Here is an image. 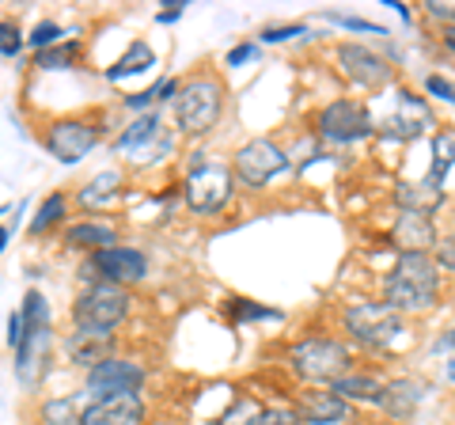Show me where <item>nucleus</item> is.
<instances>
[{
    "instance_id": "cd10ccee",
    "label": "nucleus",
    "mask_w": 455,
    "mask_h": 425,
    "mask_svg": "<svg viewBox=\"0 0 455 425\" xmlns=\"http://www.w3.org/2000/svg\"><path fill=\"white\" fill-rule=\"evenodd\" d=\"M61 217H65V197H61V194H50L46 202H42V209H38V217H35V224H31V232L50 229V224H57Z\"/></svg>"
},
{
    "instance_id": "20e7f679",
    "label": "nucleus",
    "mask_w": 455,
    "mask_h": 425,
    "mask_svg": "<svg viewBox=\"0 0 455 425\" xmlns=\"http://www.w3.org/2000/svg\"><path fill=\"white\" fill-rule=\"evenodd\" d=\"M175 115L182 133H205L220 118V84L212 76H197L175 99Z\"/></svg>"
},
{
    "instance_id": "a19ab883",
    "label": "nucleus",
    "mask_w": 455,
    "mask_h": 425,
    "mask_svg": "<svg viewBox=\"0 0 455 425\" xmlns=\"http://www.w3.org/2000/svg\"><path fill=\"white\" fill-rule=\"evenodd\" d=\"M444 46L455 53V27H444Z\"/></svg>"
},
{
    "instance_id": "9b49d317",
    "label": "nucleus",
    "mask_w": 455,
    "mask_h": 425,
    "mask_svg": "<svg viewBox=\"0 0 455 425\" xmlns=\"http://www.w3.org/2000/svg\"><path fill=\"white\" fill-rule=\"evenodd\" d=\"M95 140H99V133L88 122H53L46 133V148L61 164H76L95 148Z\"/></svg>"
},
{
    "instance_id": "5701e85b",
    "label": "nucleus",
    "mask_w": 455,
    "mask_h": 425,
    "mask_svg": "<svg viewBox=\"0 0 455 425\" xmlns=\"http://www.w3.org/2000/svg\"><path fill=\"white\" fill-rule=\"evenodd\" d=\"M68 244L76 247H95V251H107L114 247V239H118V232L114 229H103V224H76V229H68Z\"/></svg>"
},
{
    "instance_id": "1a4fd4ad",
    "label": "nucleus",
    "mask_w": 455,
    "mask_h": 425,
    "mask_svg": "<svg viewBox=\"0 0 455 425\" xmlns=\"http://www.w3.org/2000/svg\"><path fill=\"white\" fill-rule=\"evenodd\" d=\"M145 384V368L130 361H103L88 373V391L103 395V399H118V395H137Z\"/></svg>"
},
{
    "instance_id": "4c0bfd02",
    "label": "nucleus",
    "mask_w": 455,
    "mask_h": 425,
    "mask_svg": "<svg viewBox=\"0 0 455 425\" xmlns=\"http://www.w3.org/2000/svg\"><path fill=\"white\" fill-rule=\"evenodd\" d=\"M254 53H259V46H254V42H243V46H235L228 53V65H243L247 58H254Z\"/></svg>"
},
{
    "instance_id": "4468645a",
    "label": "nucleus",
    "mask_w": 455,
    "mask_h": 425,
    "mask_svg": "<svg viewBox=\"0 0 455 425\" xmlns=\"http://www.w3.org/2000/svg\"><path fill=\"white\" fill-rule=\"evenodd\" d=\"M140 421H145V403L137 395L99 399L84 410V425H140Z\"/></svg>"
},
{
    "instance_id": "f8f14e48",
    "label": "nucleus",
    "mask_w": 455,
    "mask_h": 425,
    "mask_svg": "<svg viewBox=\"0 0 455 425\" xmlns=\"http://www.w3.org/2000/svg\"><path fill=\"white\" fill-rule=\"evenodd\" d=\"M429 125H433L429 107H425L418 95L398 92V107H395V115H387V118L379 122V133H383V137H395V140H414L418 133L429 130Z\"/></svg>"
},
{
    "instance_id": "c756f323",
    "label": "nucleus",
    "mask_w": 455,
    "mask_h": 425,
    "mask_svg": "<svg viewBox=\"0 0 455 425\" xmlns=\"http://www.w3.org/2000/svg\"><path fill=\"white\" fill-rule=\"evenodd\" d=\"M73 53H76V46H57V50H42L38 53V68H65L68 61H73Z\"/></svg>"
},
{
    "instance_id": "c85d7f7f",
    "label": "nucleus",
    "mask_w": 455,
    "mask_h": 425,
    "mask_svg": "<svg viewBox=\"0 0 455 425\" xmlns=\"http://www.w3.org/2000/svg\"><path fill=\"white\" fill-rule=\"evenodd\" d=\"M304 418L296 414V410H289V406H274V410H259L247 425H300Z\"/></svg>"
},
{
    "instance_id": "473e14b6",
    "label": "nucleus",
    "mask_w": 455,
    "mask_h": 425,
    "mask_svg": "<svg viewBox=\"0 0 455 425\" xmlns=\"http://www.w3.org/2000/svg\"><path fill=\"white\" fill-rule=\"evenodd\" d=\"M57 35H61V27H57V23H38V27H35V35H31V46L46 50L50 42H57Z\"/></svg>"
},
{
    "instance_id": "393cba45",
    "label": "nucleus",
    "mask_w": 455,
    "mask_h": 425,
    "mask_svg": "<svg viewBox=\"0 0 455 425\" xmlns=\"http://www.w3.org/2000/svg\"><path fill=\"white\" fill-rule=\"evenodd\" d=\"M433 156H436V160H433V182H436V187H440V182H444V175H448V167L455 164V133H440L436 140H433Z\"/></svg>"
},
{
    "instance_id": "58836bf2",
    "label": "nucleus",
    "mask_w": 455,
    "mask_h": 425,
    "mask_svg": "<svg viewBox=\"0 0 455 425\" xmlns=\"http://www.w3.org/2000/svg\"><path fill=\"white\" fill-rule=\"evenodd\" d=\"M436 254H440V266H448V270H455V239H440Z\"/></svg>"
},
{
    "instance_id": "72a5a7b5",
    "label": "nucleus",
    "mask_w": 455,
    "mask_h": 425,
    "mask_svg": "<svg viewBox=\"0 0 455 425\" xmlns=\"http://www.w3.org/2000/svg\"><path fill=\"white\" fill-rule=\"evenodd\" d=\"M425 88H429L436 99H444V103H455V88L444 76H429V80H425Z\"/></svg>"
},
{
    "instance_id": "dca6fc26",
    "label": "nucleus",
    "mask_w": 455,
    "mask_h": 425,
    "mask_svg": "<svg viewBox=\"0 0 455 425\" xmlns=\"http://www.w3.org/2000/svg\"><path fill=\"white\" fill-rule=\"evenodd\" d=\"M395 202L403 212H421V217H429L433 209H440V202H444V190L436 187L433 179L425 182H398L395 187Z\"/></svg>"
},
{
    "instance_id": "423d86ee",
    "label": "nucleus",
    "mask_w": 455,
    "mask_h": 425,
    "mask_svg": "<svg viewBox=\"0 0 455 425\" xmlns=\"http://www.w3.org/2000/svg\"><path fill=\"white\" fill-rule=\"evenodd\" d=\"M341 319H346V331L357 338L361 346H387L391 338L403 331L398 311L391 304H349Z\"/></svg>"
},
{
    "instance_id": "412c9836",
    "label": "nucleus",
    "mask_w": 455,
    "mask_h": 425,
    "mask_svg": "<svg viewBox=\"0 0 455 425\" xmlns=\"http://www.w3.org/2000/svg\"><path fill=\"white\" fill-rule=\"evenodd\" d=\"M152 65H156V53H152L148 42H133V46L125 50V58L107 68V80H125L133 73H145V68H152Z\"/></svg>"
},
{
    "instance_id": "b1692460",
    "label": "nucleus",
    "mask_w": 455,
    "mask_h": 425,
    "mask_svg": "<svg viewBox=\"0 0 455 425\" xmlns=\"http://www.w3.org/2000/svg\"><path fill=\"white\" fill-rule=\"evenodd\" d=\"M156 133H160V118H156V115H140V118L130 125V130H125V133L118 137V148H122V152L145 148Z\"/></svg>"
},
{
    "instance_id": "e433bc0d",
    "label": "nucleus",
    "mask_w": 455,
    "mask_h": 425,
    "mask_svg": "<svg viewBox=\"0 0 455 425\" xmlns=\"http://www.w3.org/2000/svg\"><path fill=\"white\" fill-rule=\"evenodd\" d=\"M334 23H341V27H349V31H376V35H387L383 27H376V23H368V20H353V16H331Z\"/></svg>"
},
{
    "instance_id": "a878e982",
    "label": "nucleus",
    "mask_w": 455,
    "mask_h": 425,
    "mask_svg": "<svg viewBox=\"0 0 455 425\" xmlns=\"http://www.w3.org/2000/svg\"><path fill=\"white\" fill-rule=\"evenodd\" d=\"M20 311H23V319H27V334L50 327V308H46V301H42V293H35V289L27 293Z\"/></svg>"
},
{
    "instance_id": "c9c22d12",
    "label": "nucleus",
    "mask_w": 455,
    "mask_h": 425,
    "mask_svg": "<svg viewBox=\"0 0 455 425\" xmlns=\"http://www.w3.org/2000/svg\"><path fill=\"white\" fill-rule=\"evenodd\" d=\"M425 8L436 20H455V0H425Z\"/></svg>"
},
{
    "instance_id": "2eb2a0df",
    "label": "nucleus",
    "mask_w": 455,
    "mask_h": 425,
    "mask_svg": "<svg viewBox=\"0 0 455 425\" xmlns=\"http://www.w3.org/2000/svg\"><path fill=\"white\" fill-rule=\"evenodd\" d=\"M395 247L403 254H425L429 247H436V232H433V221L421 217V212H403L391 229Z\"/></svg>"
},
{
    "instance_id": "37998d69",
    "label": "nucleus",
    "mask_w": 455,
    "mask_h": 425,
    "mask_svg": "<svg viewBox=\"0 0 455 425\" xmlns=\"http://www.w3.org/2000/svg\"><path fill=\"white\" fill-rule=\"evenodd\" d=\"M451 346H455V334H451Z\"/></svg>"
},
{
    "instance_id": "f257e3e1",
    "label": "nucleus",
    "mask_w": 455,
    "mask_h": 425,
    "mask_svg": "<svg viewBox=\"0 0 455 425\" xmlns=\"http://www.w3.org/2000/svg\"><path fill=\"white\" fill-rule=\"evenodd\" d=\"M440 270L429 254H403L398 266L383 281V296L395 311H425L436 301Z\"/></svg>"
},
{
    "instance_id": "6ab92c4d",
    "label": "nucleus",
    "mask_w": 455,
    "mask_h": 425,
    "mask_svg": "<svg viewBox=\"0 0 455 425\" xmlns=\"http://www.w3.org/2000/svg\"><path fill=\"white\" fill-rule=\"evenodd\" d=\"M334 395H341V399H361V403H379L383 399V391H387V384L376 376H361V373H349V376H341L338 384H331Z\"/></svg>"
},
{
    "instance_id": "f03ea898",
    "label": "nucleus",
    "mask_w": 455,
    "mask_h": 425,
    "mask_svg": "<svg viewBox=\"0 0 455 425\" xmlns=\"http://www.w3.org/2000/svg\"><path fill=\"white\" fill-rule=\"evenodd\" d=\"M130 316V293L114 281H95L76 301L73 308V319H76V331H88V334H103L110 338V331Z\"/></svg>"
},
{
    "instance_id": "a211bd4d",
    "label": "nucleus",
    "mask_w": 455,
    "mask_h": 425,
    "mask_svg": "<svg viewBox=\"0 0 455 425\" xmlns=\"http://www.w3.org/2000/svg\"><path fill=\"white\" fill-rule=\"evenodd\" d=\"M421 395H425V388L418 380H395V384H387V391H383L379 406H383V414H391V418H410L418 410Z\"/></svg>"
},
{
    "instance_id": "7c9ffc66",
    "label": "nucleus",
    "mask_w": 455,
    "mask_h": 425,
    "mask_svg": "<svg viewBox=\"0 0 455 425\" xmlns=\"http://www.w3.org/2000/svg\"><path fill=\"white\" fill-rule=\"evenodd\" d=\"M232 316L235 319H281V311H269L262 304H243V301H235L232 304Z\"/></svg>"
},
{
    "instance_id": "bb28decb",
    "label": "nucleus",
    "mask_w": 455,
    "mask_h": 425,
    "mask_svg": "<svg viewBox=\"0 0 455 425\" xmlns=\"http://www.w3.org/2000/svg\"><path fill=\"white\" fill-rule=\"evenodd\" d=\"M46 421L50 425H84V414H76L73 399H53V403H46Z\"/></svg>"
},
{
    "instance_id": "aec40b11",
    "label": "nucleus",
    "mask_w": 455,
    "mask_h": 425,
    "mask_svg": "<svg viewBox=\"0 0 455 425\" xmlns=\"http://www.w3.org/2000/svg\"><path fill=\"white\" fill-rule=\"evenodd\" d=\"M68 353H73L80 365L95 368V365L110 361V338H103V334H88V331H76L73 338H68Z\"/></svg>"
},
{
    "instance_id": "ea45409f",
    "label": "nucleus",
    "mask_w": 455,
    "mask_h": 425,
    "mask_svg": "<svg viewBox=\"0 0 455 425\" xmlns=\"http://www.w3.org/2000/svg\"><path fill=\"white\" fill-rule=\"evenodd\" d=\"M152 99H156V95H152V88H148V92H137V95L125 99V107H130V110H140V107H148Z\"/></svg>"
},
{
    "instance_id": "9d476101",
    "label": "nucleus",
    "mask_w": 455,
    "mask_h": 425,
    "mask_svg": "<svg viewBox=\"0 0 455 425\" xmlns=\"http://www.w3.org/2000/svg\"><path fill=\"white\" fill-rule=\"evenodd\" d=\"M338 61H341V73H346L353 84H361V88H387V84L395 80L391 65L379 58V53L364 50V46H353V42H346V46L338 50Z\"/></svg>"
},
{
    "instance_id": "0eeeda50",
    "label": "nucleus",
    "mask_w": 455,
    "mask_h": 425,
    "mask_svg": "<svg viewBox=\"0 0 455 425\" xmlns=\"http://www.w3.org/2000/svg\"><path fill=\"white\" fill-rule=\"evenodd\" d=\"M284 167H289V156L266 137L247 140V145L235 152V175L243 179L247 187H266V182L277 172H284Z\"/></svg>"
},
{
    "instance_id": "ddd939ff",
    "label": "nucleus",
    "mask_w": 455,
    "mask_h": 425,
    "mask_svg": "<svg viewBox=\"0 0 455 425\" xmlns=\"http://www.w3.org/2000/svg\"><path fill=\"white\" fill-rule=\"evenodd\" d=\"M92 266L99 274H103V281H114V285H130V281H140L148 270L145 254L140 251H130V247H107V251H95Z\"/></svg>"
},
{
    "instance_id": "39448f33",
    "label": "nucleus",
    "mask_w": 455,
    "mask_h": 425,
    "mask_svg": "<svg viewBox=\"0 0 455 425\" xmlns=\"http://www.w3.org/2000/svg\"><path fill=\"white\" fill-rule=\"evenodd\" d=\"M232 190H235V179L224 164H205V167H197V172H190V179H187V202L194 212H202V217L220 212L232 202Z\"/></svg>"
},
{
    "instance_id": "f704fd0d",
    "label": "nucleus",
    "mask_w": 455,
    "mask_h": 425,
    "mask_svg": "<svg viewBox=\"0 0 455 425\" xmlns=\"http://www.w3.org/2000/svg\"><path fill=\"white\" fill-rule=\"evenodd\" d=\"M304 31H307L304 23H292V27H269L262 38H266V42H281V38H296V35H304Z\"/></svg>"
},
{
    "instance_id": "2f4dec72",
    "label": "nucleus",
    "mask_w": 455,
    "mask_h": 425,
    "mask_svg": "<svg viewBox=\"0 0 455 425\" xmlns=\"http://www.w3.org/2000/svg\"><path fill=\"white\" fill-rule=\"evenodd\" d=\"M20 46H23V42H20L16 27H12V23H0V53H4V58H16Z\"/></svg>"
},
{
    "instance_id": "79ce46f5",
    "label": "nucleus",
    "mask_w": 455,
    "mask_h": 425,
    "mask_svg": "<svg viewBox=\"0 0 455 425\" xmlns=\"http://www.w3.org/2000/svg\"><path fill=\"white\" fill-rule=\"evenodd\" d=\"M448 376H451V380H455V361H451V365H448Z\"/></svg>"
},
{
    "instance_id": "6e6552de",
    "label": "nucleus",
    "mask_w": 455,
    "mask_h": 425,
    "mask_svg": "<svg viewBox=\"0 0 455 425\" xmlns=\"http://www.w3.org/2000/svg\"><path fill=\"white\" fill-rule=\"evenodd\" d=\"M376 130V122L368 118V110L361 103H349V99H338L319 115V133L326 140H338V145H353Z\"/></svg>"
},
{
    "instance_id": "f3484780",
    "label": "nucleus",
    "mask_w": 455,
    "mask_h": 425,
    "mask_svg": "<svg viewBox=\"0 0 455 425\" xmlns=\"http://www.w3.org/2000/svg\"><path fill=\"white\" fill-rule=\"evenodd\" d=\"M296 414L311 425H331V421H341L346 418V399L334 391H307L300 395V406H296Z\"/></svg>"
},
{
    "instance_id": "7ed1b4c3",
    "label": "nucleus",
    "mask_w": 455,
    "mask_h": 425,
    "mask_svg": "<svg viewBox=\"0 0 455 425\" xmlns=\"http://www.w3.org/2000/svg\"><path fill=\"white\" fill-rule=\"evenodd\" d=\"M353 365L349 346H341L338 338H304L292 346V368L304 380H319V384H338L341 376H349L346 368Z\"/></svg>"
},
{
    "instance_id": "4be33fe9",
    "label": "nucleus",
    "mask_w": 455,
    "mask_h": 425,
    "mask_svg": "<svg viewBox=\"0 0 455 425\" xmlns=\"http://www.w3.org/2000/svg\"><path fill=\"white\" fill-rule=\"evenodd\" d=\"M118 182H122V175L118 172H99L88 187L80 190V205H88V209H103L114 194H118Z\"/></svg>"
}]
</instances>
